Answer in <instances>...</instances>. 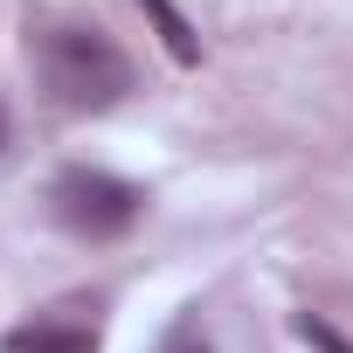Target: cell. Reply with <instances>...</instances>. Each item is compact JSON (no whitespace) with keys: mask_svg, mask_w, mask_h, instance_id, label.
Masks as SVG:
<instances>
[{"mask_svg":"<svg viewBox=\"0 0 353 353\" xmlns=\"http://www.w3.org/2000/svg\"><path fill=\"white\" fill-rule=\"evenodd\" d=\"M28 56H35V77H42L49 104L83 111V118H97V111H111V104H125V97L139 90L132 56H125L104 28H83V21H49V28H35V35H28Z\"/></svg>","mask_w":353,"mask_h":353,"instance_id":"1","label":"cell"},{"mask_svg":"<svg viewBox=\"0 0 353 353\" xmlns=\"http://www.w3.org/2000/svg\"><path fill=\"white\" fill-rule=\"evenodd\" d=\"M49 208H56V222H63L70 236H83V243H118V236L139 222L145 194H139L132 181H118V173H104V166H63L56 188H49Z\"/></svg>","mask_w":353,"mask_h":353,"instance_id":"2","label":"cell"},{"mask_svg":"<svg viewBox=\"0 0 353 353\" xmlns=\"http://www.w3.org/2000/svg\"><path fill=\"white\" fill-rule=\"evenodd\" d=\"M14 353H97V332L83 325H35L14 339Z\"/></svg>","mask_w":353,"mask_h":353,"instance_id":"3","label":"cell"},{"mask_svg":"<svg viewBox=\"0 0 353 353\" xmlns=\"http://www.w3.org/2000/svg\"><path fill=\"white\" fill-rule=\"evenodd\" d=\"M139 8L159 21V35H166V49H173V63H201V42H194V28L173 14V0H139Z\"/></svg>","mask_w":353,"mask_h":353,"instance_id":"4","label":"cell"},{"mask_svg":"<svg viewBox=\"0 0 353 353\" xmlns=\"http://www.w3.org/2000/svg\"><path fill=\"white\" fill-rule=\"evenodd\" d=\"M159 353H215V346H208V332H201V319L188 312V319H173V325H166V339H159Z\"/></svg>","mask_w":353,"mask_h":353,"instance_id":"5","label":"cell"},{"mask_svg":"<svg viewBox=\"0 0 353 353\" xmlns=\"http://www.w3.org/2000/svg\"><path fill=\"white\" fill-rule=\"evenodd\" d=\"M298 339H305V346H319V353H353V346H346L325 319H312V312H298Z\"/></svg>","mask_w":353,"mask_h":353,"instance_id":"6","label":"cell"}]
</instances>
